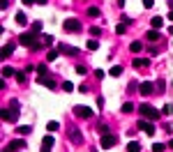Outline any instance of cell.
<instances>
[{
  "label": "cell",
  "mask_w": 173,
  "mask_h": 152,
  "mask_svg": "<svg viewBox=\"0 0 173 152\" xmlns=\"http://www.w3.org/2000/svg\"><path fill=\"white\" fill-rule=\"evenodd\" d=\"M139 111H141V115H143V118H146V120H150V122L159 120V115H162L157 108H152L150 104H141V106H139Z\"/></svg>",
  "instance_id": "cell-1"
},
{
  "label": "cell",
  "mask_w": 173,
  "mask_h": 152,
  "mask_svg": "<svg viewBox=\"0 0 173 152\" xmlns=\"http://www.w3.org/2000/svg\"><path fill=\"white\" fill-rule=\"evenodd\" d=\"M19 42L23 44V46H28V49H39V44L42 42H37V37H35V32H23L21 37H19Z\"/></svg>",
  "instance_id": "cell-2"
},
{
  "label": "cell",
  "mask_w": 173,
  "mask_h": 152,
  "mask_svg": "<svg viewBox=\"0 0 173 152\" xmlns=\"http://www.w3.org/2000/svg\"><path fill=\"white\" fill-rule=\"evenodd\" d=\"M16 108H19V104H12V108H5L2 111V120L5 122H16V118H19Z\"/></svg>",
  "instance_id": "cell-3"
},
{
  "label": "cell",
  "mask_w": 173,
  "mask_h": 152,
  "mask_svg": "<svg viewBox=\"0 0 173 152\" xmlns=\"http://www.w3.org/2000/svg\"><path fill=\"white\" fill-rule=\"evenodd\" d=\"M116 143H118V138L113 136V134H109V131H106L104 136L99 138V145H102L104 150H109V148H113V145H116Z\"/></svg>",
  "instance_id": "cell-4"
},
{
  "label": "cell",
  "mask_w": 173,
  "mask_h": 152,
  "mask_svg": "<svg viewBox=\"0 0 173 152\" xmlns=\"http://www.w3.org/2000/svg\"><path fill=\"white\" fill-rule=\"evenodd\" d=\"M62 28H65V32H79L81 30V23L76 21V19H67L62 23Z\"/></svg>",
  "instance_id": "cell-5"
},
{
  "label": "cell",
  "mask_w": 173,
  "mask_h": 152,
  "mask_svg": "<svg viewBox=\"0 0 173 152\" xmlns=\"http://www.w3.org/2000/svg\"><path fill=\"white\" fill-rule=\"evenodd\" d=\"M74 115L76 118H92V108L90 106H74Z\"/></svg>",
  "instance_id": "cell-6"
},
{
  "label": "cell",
  "mask_w": 173,
  "mask_h": 152,
  "mask_svg": "<svg viewBox=\"0 0 173 152\" xmlns=\"http://www.w3.org/2000/svg\"><path fill=\"white\" fill-rule=\"evenodd\" d=\"M139 129H141V131H146L148 136H152V134H155V125H152L150 120H146V118H143V120L139 122Z\"/></svg>",
  "instance_id": "cell-7"
},
{
  "label": "cell",
  "mask_w": 173,
  "mask_h": 152,
  "mask_svg": "<svg viewBox=\"0 0 173 152\" xmlns=\"http://www.w3.org/2000/svg\"><path fill=\"white\" fill-rule=\"evenodd\" d=\"M69 138H72V143H74V145H81V143H83V134H81V129L72 127V129H69Z\"/></svg>",
  "instance_id": "cell-8"
},
{
  "label": "cell",
  "mask_w": 173,
  "mask_h": 152,
  "mask_svg": "<svg viewBox=\"0 0 173 152\" xmlns=\"http://www.w3.org/2000/svg\"><path fill=\"white\" fill-rule=\"evenodd\" d=\"M53 145H56V141H53V136H51V134L42 138V152H51Z\"/></svg>",
  "instance_id": "cell-9"
},
{
  "label": "cell",
  "mask_w": 173,
  "mask_h": 152,
  "mask_svg": "<svg viewBox=\"0 0 173 152\" xmlns=\"http://www.w3.org/2000/svg\"><path fill=\"white\" fill-rule=\"evenodd\" d=\"M152 90H155V85L148 83V81H143V83L139 85V92H141V95H152Z\"/></svg>",
  "instance_id": "cell-10"
},
{
  "label": "cell",
  "mask_w": 173,
  "mask_h": 152,
  "mask_svg": "<svg viewBox=\"0 0 173 152\" xmlns=\"http://www.w3.org/2000/svg\"><path fill=\"white\" fill-rule=\"evenodd\" d=\"M14 49H16V44H14V42L5 44V46H2V58H9L12 53H14Z\"/></svg>",
  "instance_id": "cell-11"
},
{
  "label": "cell",
  "mask_w": 173,
  "mask_h": 152,
  "mask_svg": "<svg viewBox=\"0 0 173 152\" xmlns=\"http://www.w3.org/2000/svg\"><path fill=\"white\" fill-rule=\"evenodd\" d=\"M37 83H39V85H44V88H51V90L56 88V83H53V78H46V76H39V78H37Z\"/></svg>",
  "instance_id": "cell-12"
},
{
  "label": "cell",
  "mask_w": 173,
  "mask_h": 152,
  "mask_svg": "<svg viewBox=\"0 0 173 152\" xmlns=\"http://www.w3.org/2000/svg\"><path fill=\"white\" fill-rule=\"evenodd\" d=\"M159 37H162L159 30H148V32H146V39H148V42H157Z\"/></svg>",
  "instance_id": "cell-13"
},
{
  "label": "cell",
  "mask_w": 173,
  "mask_h": 152,
  "mask_svg": "<svg viewBox=\"0 0 173 152\" xmlns=\"http://www.w3.org/2000/svg\"><path fill=\"white\" fill-rule=\"evenodd\" d=\"M60 51H62V53H69V55H76V53H79V49H74V46H69V44H62Z\"/></svg>",
  "instance_id": "cell-14"
},
{
  "label": "cell",
  "mask_w": 173,
  "mask_h": 152,
  "mask_svg": "<svg viewBox=\"0 0 173 152\" xmlns=\"http://www.w3.org/2000/svg\"><path fill=\"white\" fill-rule=\"evenodd\" d=\"M150 23H152V30H159V28L164 26V19H162V16H155Z\"/></svg>",
  "instance_id": "cell-15"
},
{
  "label": "cell",
  "mask_w": 173,
  "mask_h": 152,
  "mask_svg": "<svg viewBox=\"0 0 173 152\" xmlns=\"http://www.w3.org/2000/svg\"><path fill=\"white\" fill-rule=\"evenodd\" d=\"M14 148H26V141H21V138H16V141H12L7 145V150H14Z\"/></svg>",
  "instance_id": "cell-16"
},
{
  "label": "cell",
  "mask_w": 173,
  "mask_h": 152,
  "mask_svg": "<svg viewBox=\"0 0 173 152\" xmlns=\"http://www.w3.org/2000/svg\"><path fill=\"white\" fill-rule=\"evenodd\" d=\"M141 49H143V42H132L129 44V51H132V53H139Z\"/></svg>",
  "instance_id": "cell-17"
},
{
  "label": "cell",
  "mask_w": 173,
  "mask_h": 152,
  "mask_svg": "<svg viewBox=\"0 0 173 152\" xmlns=\"http://www.w3.org/2000/svg\"><path fill=\"white\" fill-rule=\"evenodd\" d=\"M46 129H49V131H58V129H60V122H58V120H51L49 125H46Z\"/></svg>",
  "instance_id": "cell-18"
},
{
  "label": "cell",
  "mask_w": 173,
  "mask_h": 152,
  "mask_svg": "<svg viewBox=\"0 0 173 152\" xmlns=\"http://www.w3.org/2000/svg\"><path fill=\"white\" fill-rule=\"evenodd\" d=\"M16 23H19V26H26V23H28V19H26L23 12H16Z\"/></svg>",
  "instance_id": "cell-19"
},
{
  "label": "cell",
  "mask_w": 173,
  "mask_h": 152,
  "mask_svg": "<svg viewBox=\"0 0 173 152\" xmlns=\"http://www.w3.org/2000/svg\"><path fill=\"white\" fill-rule=\"evenodd\" d=\"M86 46H88V51H97L99 49V42H97V39H88Z\"/></svg>",
  "instance_id": "cell-20"
},
{
  "label": "cell",
  "mask_w": 173,
  "mask_h": 152,
  "mask_svg": "<svg viewBox=\"0 0 173 152\" xmlns=\"http://www.w3.org/2000/svg\"><path fill=\"white\" fill-rule=\"evenodd\" d=\"M30 131H32V127H28V125H23V127H19V129H16V134H21V136H28Z\"/></svg>",
  "instance_id": "cell-21"
},
{
  "label": "cell",
  "mask_w": 173,
  "mask_h": 152,
  "mask_svg": "<svg viewBox=\"0 0 173 152\" xmlns=\"http://www.w3.org/2000/svg\"><path fill=\"white\" fill-rule=\"evenodd\" d=\"M127 152H141V145L136 143V141H132V143L127 145Z\"/></svg>",
  "instance_id": "cell-22"
},
{
  "label": "cell",
  "mask_w": 173,
  "mask_h": 152,
  "mask_svg": "<svg viewBox=\"0 0 173 152\" xmlns=\"http://www.w3.org/2000/svg\"><path fill=\"white\" fill-rule=\"evenodd\" d=\"M134 67H136V69H141V67H148V60H146V58H143V60H141V58H136V60H134Z\"/></svg>",
  "instance_id": "cell-23"
},
{
  "label": "cell",
  "mask_w": 173,
  "mask_h": 152,
  "mask_svg": "<svg viewBox=\"0 0 173 152\" xmlns=\"http://www.w3.org/2000/svg\"><path fill=\"white\" fill-rule=\"evenodd\" d=\"M42 44L51 46V44H53V35H42Z\"/></svg>",
  "instance_id": "cell-24"
},
{
  "label": "cell",
  "mask_w": 173,
  "mask_h": 152,
  "mask_svg": "<svg viewBox=\"0 0 173 152\" xmlns=\"http://www.w3.org/2000/svg\"><path fill=\"white\" fill-rule=\"evenodd\" d=\"M62 90H65V92H74V83H72V81H65V83H62Z\"/></svg>",
  "instance_id": "cell-25"
},
{
  "label": "cell",
  "mask_w": 173,
  "mask_h": 152,
  "mask_svg": "<svg viewBox=\"0 0 173 152\" xmlns=\"http://www.w3.org/2000/svg\"><path fill=\"white\" fill-rule=\"evenodd\" d=\"M2 76L7 78V76H16V74H14V69H12V67H7V65H5V67H2Z\"/></svg>",
  "instance_id": "cell-26"
},
{
  "label": "cell",
  "mask_w": 173,
  "mask_h": 152,
  "mask_svg": "<svg viewBox=\"0 0 173 152\" xmlns=\"http://www.w3.org/2000/svg\"><path fill=\"white\" fill-rule=\"evenodd\" d=\"M120 74H122V67H118V65L111 67V72H109V76H120Z\"/></svg>",
  "instance_id": "cell-27"
},
{
  "label": "cell",
  "mask_w": 173,
  "mask_h": 152,
  "mask_svg": "<svg viewBox=\"0 0 173 152\" xmlns=\"http://www.w3.org/2000/svg\"><path fill=\"white\" fill-rule=\"evenodd\" d=\"M125 30H127V21H125V23H118V26H116V32H118V35H122Z\"/></svg>",
  "instance_id": "cell-28"
},
{
  "label": "cell",
  "mask_w": 173,
  "mask_h": 152,
  "mask_svg": "<svg viewBox=\"0 0 173 152\" xmlns=\"http://www.w3.org/2000/svg\"><path fill=\"white\" fill-rule=\"evenodd\" d=\"M164 150H166L164 143H155V145H152V152H164Z\"/></svg>",
  "instance_id": "cell-29"
},
{
  "label": "cell",
  "mask_w": 173,
  "mask_h": 152,
  "mask_svg": "<svg viewBox=\"0 0 173 152\" xmlns=\"http://www.w3.org/2000/svg\"><path fill=\"white\" fill-rule=\"evenodd\" d=\"M129 111H134V104L125 102V104H122V113H129Z\"/></svg>",
  "instance_id": "cell-30"
},
{
  "label": "cell",
  "mask_w": 173,
  "mask_h": 152,
  "mask_svg": "<svg viewBox=\"0 0 173 152\" xmlns=\"http://www.w3.org/2000/svg\"><path fill=\"white\" fill-rule=\"evenodd\" d=\"M39 30H42V21H35V23H32V30H30V32H39Z\"/></svg>",
  "instance_id": "cell-31"
},
{
  "label": "cell",
  "mask_w": 173,
  "mask_h": 152,
  "mask_svg": "<svg viewBox=\"0 0 173 152\" xmlns=\"http://www.w3.org/2000/svg\"><path fill=\"white\" fill-rule=\"evenodd\" d=\"M37 72H39L42 76H46V62H42V65H37Z\"/></svg>",
  "instance_id": "cell-32"
},
{
  "label": "cell",
  "mask_w": 173,
  "mask_h": 152,
  "mask_svg": "<svg viewBox=\"0 0 173 152\" xmlns=\"http://www.w3.org/2000/svg\"><path fill=\"white\" fill-rule=\"evenodd\" d=\"M56 58H58V51H49V55H46V60H56Z\"/></svg>",
  "instance_id": "cell-33"
},
{
  "label": "cell",
  "mask_w": 173,
  "mask_h": 152,
  "mask_svg": "<svg viewBox=\"0 0 173 152\" xmlns=\"http://www.w3.org/2000/svg\"><path fill=\"white\" fill-rule=\"evenodd\" d=\"M88 14L90 16H99V9L97 7H88Z\"/></svg>",
  "instance_id": "cell-34"
},
{
  "label": "cell",
  "mask_w": 173,
  "mask_h": 152,
  "mask_svg": "<svg viewBox=\"0 0 173 152\" xmlns=\"http://www.w3.org/2000/svg\"><path fill=\"white\" fill-rule=\"evenodd\" d=\"M90 32L95 35V37H97V35H102V28H97V26H92V28H90Z\"/></svg>",
  "instance_id": "cell-35"
},
{
  "label": "cell",
  "mask_w": 173,
  "mask_h": 152,
  "mask_svg": "<svg viewBox=\"0 0 173 152\" xmlns=\"http://www.w3.org/2000/svg\"><path fill=\"white\" fill-rule=\"evenodd\" d=\"M164 113H166V115L173 113V104H166V106H164Z\"/></svg>",
  "instance_id": "cell-36"
},
{
  "label": "cell",
  "mask_w": 173,
  "mask_h": 152,
  "mask_svg": "<svg viewBox=\"0 0 173 152\" xmlns=\"http://www.w3.org/2000/svg\"><path fill=\"white\" fill-rule=\"evenodd\" d=\"M16 81H19V83H26V74H23V72L16 74Z\"/></svg>",
  "instance_id": "cell-37"
},
{
  "label": "cell",
  "mask_w": 173,
  "mask_h": 152,
  "mask_svg": "<svg viewBox=\"0 0 173 152\" xmlns=\"http://www.w3.org/2000/svg\"><path fill=\"white\" fill-rule=\"evenodd\" d=\"M95 76H97V78H99V81H102V78H104V76H106V74H104V69H97V72H95Z\"/></svg>",
  "instance_id": "cell-38"
},
{
  "label": "cell",
  "mask_w": 173,
  "mask_h": 152,
  "mask_svg": "<svg viewBox=\"0 0 173 152\" xmlns=\"http://www.w3.org/2000/svg\"><path fill=\"white\" fill-rule=\"evenodd\" d=\"M152 5H155V0H143V7H148V9H150Z\"/></svg>",
  "instance_id": "cell-39"
},
{
  "label": "cell",
  "mask_w": 173,
  "mask_h": 152,
  "mask_svg": "<svg viewBox=\"0 0 173 152\" xmlns=\"http://www.w3.org/2000/svg\"><path fill=\"white\" fill-rule=\"evenodd\" d=\"M32 2H37V0H23V5H32Z\"/></svg>",
  "instance_id": "cell-40"
},
{
  "label": "cell",
  "mask_w": 173,
  "mask_h": 152,
  "mask_svg": "<svg viewBox=\"0 0 173 152\" xmlns=\"http://www.w3.org/2000/svg\"><path fill=\"white\" fill-rule=\"evenodd\" d=\"M169 21H173V9L169 12Z\"/></svg>",
  "instance_id": "cell-41"
},
{
  "label": "cell",
  "mask_w": 173,
  "mask_h": 152,
  "mask_svg": "<svg viewBox=\"0 0 173 152\" xmlns=\"http://www.w3.org/2000/svg\"><path fill=\"white\" fill-rule=\"evenodd\" d=\"M37 5H46V0H37Z\"/></svg>",
  "instance_id": "cell-42"
},
{
  "label": "cell",
  "mask_w": 173,
  "mask_h": 152,
  "mask_svg": "<svg viewBox=\"0 0 173 152\" xmlns=\"http://www.w3.org/2000/svg\"><path fill=\"white\" fill-rule=\"evenodd\" d=\"M169 7H171V9H173V0H171V2H169Z\"/></svg>",
  "instance_id": "cell-43"
},
{
  "label": "cell",
  "mask_w": 173,
  "mask_h": 152,
  "mask_svg": "<svg viewBox=\"0 0 173 152\" xmlns=\"http://www.w3.org/2000/svg\"><path fill=\"white\" fill-rule=\"evenodd\" d=\"M92 152H97V150H92Z\"/></svg>",
  "instance_id": "cell-44"
}]
</instances>
